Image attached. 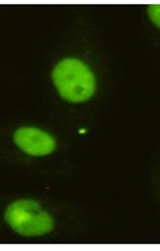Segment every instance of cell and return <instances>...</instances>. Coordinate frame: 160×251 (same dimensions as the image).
<instances>
[{
	"label": "cell",
	"instance_id": "277c9868",
	"mask_svg": "<svg viewBox=\"0 0 160 251\" xmlns=\"http://www.w3.org/2000/svg\"><path fill=\"white\" fill-rule=\"evenodd\" d=\"M149 17H151L152 23L156 25V27H160V4L156 3V4H151L149 6Z\"/></svg>",
	"mask_w": 160,
	"mask_h": 251
},
{
	"label": "cell",
	"instance_id": "3957f363",
	"mask_svg": "<svg viewBox=\"0 0 160 251\" xmlns=\"http://www.w3.org/2000/svg\"><path fill=\"white\" fill-rule=\"evenodd\" d=\"M13 140L23 152L31 156H45L56 150V140L49 133L35 127H21Z\"/></svg>",
	"mask_w": 160,
	"mask_h": 251
},
{
	"label": "cell",
	"instance_id": "6da1fadb",
	"mask_svg": "<svg viewBox=\"0 0 160 251\" xmlns=\"http://www.w3.org/2000/svg\"><path fill=\"white\" fill-rule=\"evenodd\" d=\"M52 80L57 92L70 103H82L93 97L96 80L92 70L78 59H63L54 66Z\"/></svg>",
	"mask_w": 160,
	"mask_h": 251
},
{
	"label": "cell",
	"instance_id": "7a4b0ae2",
	"mask_svg": "<svg viewBox=\"0 0 160 251\" xmlns=\"http://www.w3.org/2000/svg\"><path fill=\"white\" fill-rule=\"evenodd\" d=\"M4 219L16 233L25 237L44 236L54 227L53 218L34 200L11 202L6 209Z\"/></svg>",
	"mask_w": 160,
	"mask_h": 251
}]
</instances>
